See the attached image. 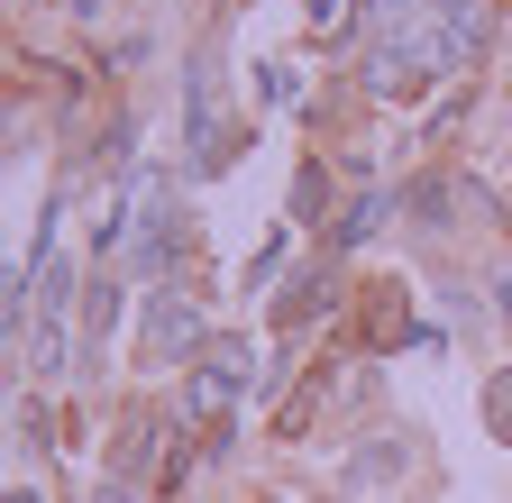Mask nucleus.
<instances>
[{
    "label": "nucleus",
    "mask_w": 512,
    "mask_h": 503,
    "mask_svg": "<svg viewBox=\"0 0 512 503\" xmlns=\"http://www.w3.org/2000/svg\"><path fill=\"white\" fill-rule=\"evenodd\" d=\"M10 503H37V494H28V485H19V494H10Z\"/></svg>",
    "instance_id": "16"
},
{
    "label": "nucleus",
    "mask_w": 512,
    "mask_h": 503,
    "mask_svg": "<svg viewBox=\"0 0 512 503\" xmlns=\"http://www.w3.org/2000/svg\"><path fill=\"white\" fill-rule=\"evenodd\" d=\"M330 302H339V275H330V266L284 275V293H275V330H302V321H320Z\"/></svg>",
    "instance_id": "4"
},
{
    "label": "nucleus",
    "mask_w": 512,
    "mask_h": 503,
    "mask_svg": "<svg viewBox=\"0 0 512 503\" xmlns=\"http://www.w3.org/2000/svg\"><path fill=\"white\" fill-rule=\"evenodd\" d=\"M110 321H119V266H101V275L83 284V348H92V357L110 348Z\"/></svg>",
    "instance_id": "6"
},
{
    "label": "nucleus",
    "mask_w": 512,
    "mask_h": 503,
    "mask_svg": "<svg viewBox=\"0 0 512 503\" xmlns=\"http://www.w3.org/2000/svg\"><path fill=\"white\" fill-rule=\"evenodd\" d=\"M421 10H430V28L448 37V65H476V55L494 46V19H485V0H421Z\"/></svg>",
    "instance_id": "3"
},
{
    "label": "nucleus",
    "mask_w": 512,
    "mask_h": 503,
    "mask_svg": "<svg viewBox=\"0 0 512 503\" xmlns=\"http://www.w3.org/2000/svg\"><path fill=\"white\" fill-rule=\"evenodd\" d=\"M494 311H503V321H512V266L494 275Z\"/></svg>",
    "instance_id": "15"
},
{
    "label": "nucleus",
    "mask_w": 512,
    "mask_h": 503,
    "mask_svg": "<svg viewBox=\"0 0 512 503\" xmlns=\"http://www.w3.org/2000/svg\"><path fill=\"white\" fill-rule=\"evenodd\" d=\"M485 430L503 439V449H512V366L494 375V385H485Z\"/></svg>",
    "instance_id": "14"
},
{
    "label": "nucleus",
    "mask_w": 512,
    "mask_h": 503,
    "mask_svg": "<svg viewBox=\"0 0 512 503\" xmlns=\"http://www.w3.org/2000/svg\"><path fill=\"white\" fill-rule=\"evenodd\" d=\"M256 83H266V101L302 110V65H293V55H275V65H256Z\"/></svg>",
    "instance_id": "10"
},
{
    "label": "nucleus",
    "mask_w": 512,
    "mask_h": 503,
    "mask_svg": "<svg viewBox=\"0 0 512 503\" xmlns=\"http://www.w3.org/2000/svg\"><path fill=\"white\" fill-rule=\"evenodd\" d=\"M192 348H211V339H202V311H192L183 293H156V302H147V366H174V357H192Z\"/></svg>",
    "instance_id": "2"
},
{
    "label": "nucleus",
    "mask_w": 512,
    "mask_h": 503,
    "mask_svg": "<svg viewBox=\"0 0 512 503\" xmlns=\"http://www.w3.org/2000/svg\"><path fill=\"white\" fill-rule=\"evenodd\" d=\"M156 430H165V421H147V412H138V421H119V439H110V476H119V485H138V494H147V458H156Z\"/></svg>",
    "instance_id": "5"
},
{
    "label": "nucleus",
    "mask_w": 512,
    "mask_h": 503,
    "mask_svg": "<svg viewBox=\"0 0 512 503\" xmlns=\"http://www.w3.org/2000/svg\"><path fill=\"white\" fill-rule=\"evenodd\" d=\"M439 74H458V65H448V37L430 28L421 0H394V10L375 19V37H366V92L375 101H412Z\"/></svg>",
    "instance_id": "1"
},
{
    "label": "nucleus",
    "mask_w": 512,
    "mask_h": 503,
    "mask_svg": "<svg viewBox=\"0 0 512 503\" xmlns=\"http://www.w3.org/2000/svg\"><path fill=\"white\" fill-rule=\"evenodd\" d=\"M229 394H238V385H220V375L202 366V375L183 385V412H192V421H202V412H229Z\"/></svg>",
    "instance_id": "12"
},
{
    "label": "nucleus",
    "mask_w": 512,
    "mask_h": 503,
    "mask_svg": "<svg viewBox=\"0 0 512 503\" xmlns=\"http://www.w3.org/2000/svg\"><path fill=\"white\" fill-rule=\"evenodd\" d=\"M320 202H330V165H302L293 174V220H320Z\"/></svg>",
    "instance_id": "11"
},
{
    "label": "nucleus",
    "mask_w": 512,
    "mask_h": 503,
    "mask_svg": "<svg viewBox=\"0 0 512 503\" xmlns=\"http://www.w3.org/2000/svg\"><path fill=\"white\" fill-rule=\"evenodd\" d=\"M202 366L220 375V385H247V375H266V366H256V348H247V339H211V348H202Z\"/></svg>",
    "instance_id": "9"
},
{
    "label": "nucleus",
    "mask_w": 512,
    "mask_h": 503,
    "mask_svg": "<svg viewBox=\"0 0 512 503\" xmlns=\"http://www.w3.org/2000/svg\"><path fill=\"white\" fill-rule=\"evenodd\" d=\"M412 220H421V238L448 229V183H412Z\"/></svg>",
    "instance_id": "13"
},
{
    "label": "nucleus",
    "mask_w": 512,
    "mask_h": 503,
    "mask_svg": "<svg viewBox=\"0 0 512 503\" xmlns=\"http://www.w3.org/2000/svg\"><path fill=\"white\" fill-rule=\"evenodd\" d=\"M64 357H74V330H64V311H46V321H37V339H28V357H19V366H37V375H55Z\"/></svg>",
    "instance_id": "8"
},
{
    "label": "nucleus",
    "mask_w": 512,
    "mask_h": 503,
    "mask_svg": "<svg viewBox=\"0 0 512 503\" xmlns=\"http://www.w3.org/2000/svg\"><path fill=\"white\" fill-rule=\"evenodd\" d=\"M384 211H394V202H384L375 183H357V202H348V211L330 220V247H366V238L384 229Z\"/></svg>",
    "instance_id": "7"
}]
</instances>
